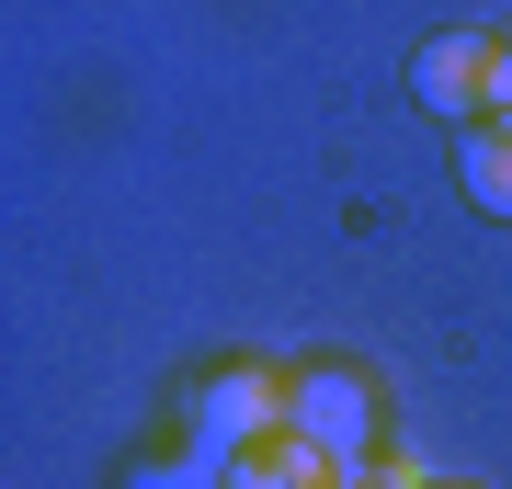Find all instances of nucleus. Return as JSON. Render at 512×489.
<instances>
[{"label":"nucleus","mask_w":512,"mask_h":489,"mask_svg":"<svg viewBox=\"0 0 512 489\" xmlns=\"http://www.w3.org/2000/svg\"><path fill=\"white\" fill-rule=\"evenodd\" d=\"M285 433L353 478V467H376L387 399H376V376H365V364H296V376H285Z\"/></svg>","instance_id":"2"},{"label":"nucleus","mask_w":512,"mask_h":489,"mask_svg":"<svg viewBox=\"0 0 512 489\" xmlns=\"http://www.w3.org/2000/svg\"><path fill=\"white\" fill-rule=\"evenodd\" d=\"M126 489H228V478L194 467V455H148V467H126Z\"/></svg>","instance_id":"6"},{"label":"nucleus","mask_w":512,"mask_h":489,"mask_svg":"<svg viewBox=\"0 0 512 489\" xmlns=\"http://www.w3.org/2000/svg\"><path fill=\"white\" fill-rule=\"evenodd\" d=\"M433 489H478V478H433Z\"/></svg>","instance_id":"9"},{"label":"nucleus","mask_w":512,"mask_h":489,"mask_svg":"<svg viewBox=\"0 0 512 489\" xmlns=\"http://www.w3.org/2000/svg\"><path fill=\"white\" fill-rule=\"evenodd\" d=\"M342 489H433V478H421V467H353Z\"/></svg>","instance_id":"8"},{"label":"nucleus","mask_w":512,"mask_h":489,"mask_svg":"<svg viewBox=\"0 0 512 489\" xmlns=\"http://www.w3.org/2000/svg\"><path fill=\"white\" fill-rule=\"evenodd\" d=\"M478 126H501V137H512V35H501V69H490V114H478Z\"/></svg>","instance_id":"7"},{"label":"nucleus","mask_w":512,"mask_h":489,"mask_svg":"<svg viewBox=\"0 0 512 489\" xmlns=\"http://www.w3.org/2000/svg\"><path fill=\"white\" fill-rule=\"evenodd\" d=\"M228 489H342V467H330V455H308L296 433H274L262 455H239V467H228Z\"/></svg>","instance_id":"5"},{"label":"nucleus","mask_w":512,"mask_h":489,"mask_svg":"<svg viewBox=\"0 0 512 489\" xmlns=\"http://www.w3.org/2000/svg\"><path fill=\"white\" fill-rule=\"evenodd\" d=\"M456 182H467L478 217L512 228V137H501V126H467V137H456Z\"/></svg>","instance_id":"4"},{"label":"nucleus","mask_w":512,"mask_h":489,"mask_svg":"<svg viewBox=\"0 0 512 489\" xmlns=\"http://www.w3.org/2000/svg\"><path fill=\"white\" fill-rule=\"evenodd\" d=\"M285 433V376L274 364H217V376H194V399H183V455L194 467H239V455H262Z\"/></svg>","instance_id":"1"},{"label":"nucleus","mask_w":512,"mask_h":489,"mask_svg":"<svg viewBox=\"0 0 512 489\" xmlns=\"http://www.w3.org/2000/svg\"><path fill=\"white\" fill-rule=\"evenodd\" d=\"M490 69H501V35L444 23V35H421V57H410V103L444 114V126H478V114H490Z\"/></svg>","instance_id":"3"}]
</instances>
